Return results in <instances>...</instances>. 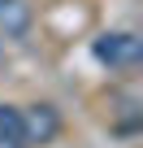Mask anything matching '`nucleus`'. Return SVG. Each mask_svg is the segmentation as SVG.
<instances>
[{
    "instance_id": "1",
    "label": "nucleus",
    "mask_w": 143,
    "mask_h": 148,
    "mask_svg": "<svg viewBox=\"0 0 143 148\" xmlns=\"http://www.w3.org/2000/svg\"><path fill=\"white\" fill-rule=\"evenodd\" d=\"M96 57H100L104 65L126 70V65H134V61L143 57V44H139V35H130V31H108V35L96 39Z\"/></svg>"
},
{
    "instance_id": "2",
    "label": "nucleus",
    "mask_w": 143,
    "mask_h": 148,
    "mask_svg": "<svg viewBox=\"0 0 143 148\" xmlns=\"http://www.w3.org/2000/svg\"><path fill=\"white\" fill-rule=\"evenodd\" d=\"M22 122H26V139H30V144H48V139L61 131V118H56L52 105H35L30 113H22Z\"/></svg>"
},
{
    "instance_id": "3",
    "label": "nucleus",
    "mask_w": 143,
    "mask_h": 148,
    "mask_svg": "<svg viewBox=\"0 0 143 148\" xmlns=\"http://www.w3.org/2000/svg\"><path fill=\"white\" fill-rule=\"evenodd\" d=\"M0 148H30L22 109H13V105H0Z\"/></svg>"
},
{
    "instance_id": "4",
    "label": "nucleus",
    "mask_w": 143,
    "mask_h": 148,
    "mask_svg": "<svg viewBox=\"0 0 143 148\" xmlns=\"http://www.w3.org/2000/svg\"><path fill=\"white\" fill-rule=\"evenodd\" d=\"M0 26H5L9 35H22L30 26V9L22 5V0H0Z\"/></svg>"
}]
</instances>
